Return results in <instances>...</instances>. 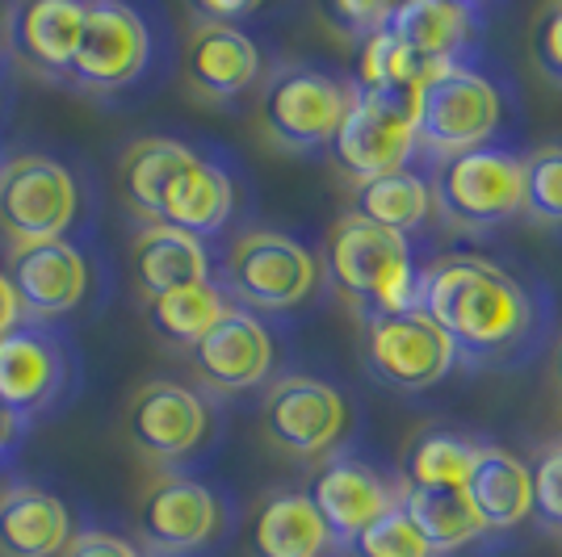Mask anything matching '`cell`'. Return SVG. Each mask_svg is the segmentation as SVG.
Wrapping results in <instances>:
<instances>
[{
    "mask_svg": "<svg viewBox=\"0 0 562 557\" xmlns=\"http://www.w3.org/2000/svg\"><path fill=\"white\" fill-rule=\"evenodd\" d=\"M366 365L382 386L428 390L453 373L458 352L424 310H403L366 319Z\"/></svg>",
    "mask_w": 562,
    "mask_h": 557,
    "instance_id": "10",
    "label": "cell"
},
{
    "mask_svg": "<svg viewBox=\"0 0 562 557\" xmlns=\"http://www.w3.org/2000/svg\"><path fill=\"white\" fill-rule=\"evenodd\" d=\"M181 68L193 93L211 96V101H232L260 80V47L239 25L198 22L189 30Z\"/></svg>",
    "mask_w": 562,
    "mask_h": 557,
    "instance_id": "18",
    "label": "cell"
},
{
    "mask_svg": "<svg viewBox=\"0 0 562 557\" xmlns=\"http://www.w3.org/2000/svg\"><path fill=\"white\" fill-rule=\"evenodd\" d=\"M223 533V503L206 482L186 474L151 478L139 499V536L156 554H193Z\"/></svg>",
    "mask_w": 562,
    "mask_h": 557,
    "instance_id": "12",
    "label": "cell"
},
{
    "mask_svg": "<svg viewBox=\"0 0 562 557\" xmlns=\"http://www.w3.org/2000/svg\"><path fill=\"white\" fill-rule=\"evenodd\" d=\"M386 13L391 4H357V0H340V4H328V22L349 38V43H366L370 34H378L386 25Z\"/></svg>",
    "mask_w": 562,
    "mask_h": 557,
    "instance_id": "36",
    "label": "cell"
},
{
    "mask_svg": "<svg viewBox=\"0 0 562 557\" xmlns=\"http://www.w3.org/2000/svg\"><path fill=\"white\" fill-rule=\"evenodd\" d=\"M235 209V185L232 177L206 156H189L172 181L160 193V209H156V223L151 227H172V231H186L193 239H211L232 223Z\"/></svg>",
    "mask_w": 562,
    "mask_h": 557,
    "instance_id": "19",
    "label": "cell"
},
{
    "mask_svg": "<svg viewBox=\"0 0 562 557\" xmlns=\"http://www.w3.org/2000/svg\"><path fill=\"white\" fill-rule=\"evenodd\" d=\"M416 310L446 331L458 361L470 365L520 361L541 340L546 323L538 294L483 255H441L424 264Z\"/></svg>",
    "mask_w": 562,
    "mask_h": 557,
    "instance_id": "1",
    "label": "cell"
},
{
    "mask_svg": "<svg viewBox=\"0 0 562 557\" xmlns=\"http://www.w3.org/2000/svg\"><path fill=\"white\" fill-rule=\"evenodd\" d=\"M386 34L428 64H462V50L479 34V9L458 0H407L391 4Z\"/></svg>",
    "mask_w": 562,
    "mask_h": 557,
    "instance_id": "20",
    "label": "cell"
},
{
    "mask_svg": "<svg viewBox=\"0 0 562 557\" xmlns=\"http://www.w3.org/2000/svg\"><path fill=\"white\" fill-rule=\"evenodd\" d=\"M428 189L453 231H487L520 214V156L495 143L449 156L437 160Z\"/></svg>",
    "mask_w": 562,
    "mask_h": 557,
    "instance_id": "5",
    "label": "cell"
},
{
    "mask_svg": "<svg viewBox=\"0 0 562 557\" xmlns=\"http://www.w3.org/2000/svg\"><path fill=\"white\" fill-rule=\"evenodd\" d=\"M324 269L336 281V289L366 310V319L403 315L420 306L424 269L416 264L412 239L382 231L357 214L331 223L324 239Z\"/></svg>",
    "mask_w": 562,
    "mask_h": 557,
    "instance_id": "2",
    "label": "cell"
},
{
    "mask_svg": "<svg viewBox=\"0 0 562 557\" xmlns=\"http://www.w3.org/2000/svg\"><path fill=\"white\" fill-rule=\"evenodd\" d=\"M227 310H232V298L223 294V285L202 281V285H189V289L147 298V323H151L156 336H165L168 344L193 349Z\"/></svg>",
    "mask_w": 562,
    "mask_h": 557,
    "instance_id": "29",
    "label": "cell"
},
{
    "mask_svg": "<svg viewBox=\"0 0 562 557\" xmlns=\"http://www.w3.org/2000/svg\"><path fill=\"white\" fill-rule=\"evenodd\" d=\"M529 55L546 80L562 84V4L541 9L533 30H529Z\"/></svg>",
    "mask_w": 562,
    "mask_h": 557,
    "instance_id": "35",
    "label": "cell"
},
{
    "mask_svg": "<svg viewBox=\"0 0 562 557\" xmlns=\"http://www.w3.org/2000/svg\"><path fill=\"white\" fill-rule=\"evenodd\" d=\"M428 71V59H420L416 50H407L398 38L386 34V25L370 34L361 47H357V93H382V89H403L412 93L416 80Z\"/></svg>",
    "mask_w": 562,
    "mask_h": 557,
    "instance_id": "31",
    "label": "cell"
},
{
    "mask_svg": "<svg viewBox=\"0 0 562 557\" xmlns=\"http://www.w3.org/2000/svg\"><path fill=\"white\" fill-rule=\"evenodd\" d=\"M306 499L315 503L328 536L340 545H349L352 536H361L374 520L398 508V495L391 490V482L374 465L352 462V457H336L324 465L306 490Z\"/></svg>",
    "mask_w": 562,
    "mask_h": 557,
    "instance_id": "17",
    "label": "cell"
},
{
    "mask_svg": "<svg viewBox=\"0 0 562 557\" xmlns=\"http://www.w3.org/2000/svg\"><path fill=\"white\" fill-rule=\"evenodd\" d=\"M68 386V356L43 327L18 323L0 336V402L22 419L47 411Z\"/></svg>",
    "mask_w": 562,
    "mask_h": 557,
    "instance_id": "16",
    "label": "cell"
},
{
    "mask_svg": "<svg viewBox=\"0 0 562 557\" xmlns=\"http://www.w3.org/2000/svg\"><path fill=\"white\" fill-rule=\"evenodd\" d=\"M352 557H432L416 520L403 508H391L382 520H374L361 536L349 541Z\"/></svg>",
    "mask_w": 562,
    "mask_h": 557,
    "instance_id": "33",
    "label": "cell"
},
{
    "mask_svg": "<svg viewBox=\"0 0 562 557\" xmlns=\"http://www.w3.org/2000/svg\"><path fill=\"white\" fill-rule=\"evenodd\" d=\"M479 448L483 444L462 436V432L428 428L412 441L407 457H403V487H467Z\"/></svg>",
    "mask_w": 562,
    "mask_h": 557,
    "instance_id": "30",
    "label": "cell"
},
{
    "mask_svg": "<svg viewBox=\"0 0 562 557\" xmlns=\"http://www.w3.org/2000/svg\"><path fill=\"white\" fill-rule=\"evenodd\" d=\"M520 214L541 227H562V143L520 156Z\"/></svg>",
    "mask_w": 562,
    "mask_h": 557,
    "instance_id": "32",
    "label": "cell"
},
{
    "mask_svg": "<svg viewBox=\"0 0 562 557\" xmlns=\"http://www.w3.org/2000/svg\"><path fill=\"white\" fill-rule=\"evenodd\" d=\"M550 370H554V382H559V395H562V340H559V349H554V365H550Z\"/></svg>",
    "mask_w": 562,
    "mask_h": 557,
    "instance_id": "40",
    "label": "cell"
},
{
    "mask_svg": "<svg viewBox=\"0 0 562 557\" xmlns=\"http://www.w3.org/2000/svg\"><path fill=\"white\" fill-rule=\"evenodd\" d=\"M416 147L449 160L474 147H487L504 122V93L492 76L462 64H428L412 89Z\"/></svg>",
    "mask_w": 562,
    "mask_h": 557,
    "instance_id": "3",
    "label": "cell"
},
{
    "mask_svg": "<svg viewBox=\"0 0 562 557\" xmlns=\"http://www.w3.org/2000/svg\"><path fill=\"white\" fill-rule=\"evenodd\" d=\"M18 323H22V303H18L13 285H9L4 269H0V336H4V331H13Z\"/></svg>",
    "mask_w": 562,
    "mask_h": 557,
    "instance_id": "38",
    "label": "cell"
},
{
    "mask_svg": "<svg viewBox=\"0 0 562 557\" xmlns=\"http://www.w3.org/2000/svg\"><path fill=\"white\" fill-rule=\"evenodd\" d=\"M467 499L474 515L483 520V528H516L520 520L533 515V482H529V465L516 453L499 444H483L479 457L470 465Z\"/></svg>",
    "mask_w": 562,
    "mask_h": 557,
    "instance_id": "22",
    "label": "cell"
},
{
    "mask_svg": "<svg viewBox=\"0 0 562 557\" xmlns=\"http://www.w3.org/2000/svg\"><path fill=\"white\" fill-rule=\"evenodd\" d=\"M357 84L315 64H281L260 89V126L281 151L328 147L349 114Z\"/></svg>",
    "mask_w": 562,
    "mask_h": 557,
    "instance_id": "4",
    "label": "cell"
},
{
    "mask_svg": "<svg viewBox=\"0 0 562 557\" xmlns=\"http://www.w3.org/2000/svg\"><path fill=\"white\" fill-rule=\"evenodd\" d=\"M131 269L143 298H160L172 289H189L211 281V252L202 239L172 227H143L131 248Z\"/></svg>",
    "mask_w": 562,
    "mask_h": 557,
    "instance_id": "23",
    "label": "cell"
},
{
    "mask_svg": "<svg viewBox=\"0 0 562 557\" xmlns=\"http://www.w3.org/2000/svg\"><path fill=\"white\" fill-rule=\"evenodd\" d=\"M529 482H533V511L546 528L562 533V441L541 448L538 462L529 465Z\"/></svg>",
    "mask_w": 562,
    "mask_h": 557,
    "instance_id": "34",
    "label": "cell"
},
{
    "mask_svg": "<svg viewBox=\"0 0 562 557\" xmlns=\"http://www.w3.org/2000/svg\"><path fill=\"white\" fill-rule=\"evenodd\" d=\"M126 428L139 453L151 462H181L211 432V411L198 390L181 382H147L131 398Z\"/></svg>",
    "mask_w": 562,
    "mask_h": 557,
    "instance_id": "14",
    "label": "cell"
},
{
    "mask_svg": "<svg viewBox=\"0 0 562 557\" xmlns=\"http://www.w3.org/2000/svg\"><path fill=\"white\" fill-rule=\"evenodd\" d=\"M76 206V177L59 160L25 151L0 163V231L13 243L64 239Z\"/></svg>",
    "mask_w": 562,
    "mask_h": 557,
    "instance_id": "8",
    "label": "cell"
},
{
    "mask_svg": "<svg viewBox=\"0 0 562 557\" xmlns=\"http://www.w3.org/2000/svg\"><path fill=\"white\" fill-rule=\"evenodd\" d=\"M331 163L349 177L352 185L374 181L416 160V117L412 93L382 89V93H357L340 130L328 143Z\"/></svg>",
    "mask_w": 562,
    "mask_h": 557,
    "instance_id": "6",
    "label": "cell"
},
{
    "mask_svg": "<svg viewBox=\"0 0 562 557\" xmlns=\"http://www.w3.org/2000/svg\"><path fill=\"white\" fill-rule=\"evenodd\" d=\"M85 4L76 0H34L13 13V43L34 68L71 71L76 47H80Z\"/></svg>",
    "mask_w": 562,
    "mask_h": 557,
    "instance_id": "26",
    "label": "cell"
},
{
    "mask_svg": "<svg viewBox=\"0 0 562 557\" xmlns=\"http://www.w3.org/2000/svg\"><path fill=\"white\" fill-rule=\"evenodd\" d=\"M260 419L265 436L290 457H324L349 428V402L324 377L290 373L265 395Z\"/></svg>",
    "mask_w": 562,
    "mask_h": 557,
    "instance_id": "11",
    "label": "cell"
},
{
    "mask_svg": "<svg viewBox=\"0 0 562 557\" xmlns=\"http://www.w3.org/2000/svg\"><path fill=\"white\" fill-rule=\"evenodd\" d=\"M71 545V515L64 499L43 487H13L0 495V557H59Z\"/></svg>",
    "mask_w": 562,
    "mask_h": 557,
    "instance_id": "21",
    "label": "cell"
},
{
    "mask_svg": "<svg viewBox=\"0 0 562 557\" xmlns=\"http://www.w3.org/2000/svg\"><path fill=\"white\" fill-rule=\"evenodd\" d=\"M193 156V147L181 139H168V135H151L126 147V156L117 163V181L122 193L135 214L156 223V209H160V193L172 181V172Z\"/></svg>",
    "mask_w": 562,
    "mask_h": 557,
    "instance_id": "28",
    "label": "cell"
},
{
    "mask_svg": "<svg viewBox=\"0 0 562 557\" xmlns=\"http://www.w3.org/2000/svg\"><path fill=\"white\" fill-rule=\"evenodd\" d=\"M25 428H30V419H22L18 411H9V407L0 402V453H9L13 444L22 441Z\"/></svg>",
    "mask_w": 562,
    "mask_h": 557,
    "instance_id": "39",
    "label": "cell"
},
{
    "mask_svg": "<svg viewBox=\"0 0 562 557\" xmlns=\"http://www.w3.org/2000/svg\"><path fill=\"white\" fill-rule=\"evenodd\" d=\"M4 277L22 303V315H68L89 294V260L71 239L13 243Z\"/></svg>",
    "mask_w": 562,
    "mask_h": 557,
    "instance_id": "15",
    "label": "cell"
},
{
    "mask_svg": "<svg viewBox=\"0 0 562 557\" xmlns=\"http://www.w3.org/2000/svg\"><path fill=\"white\" fill-rule=\"evenodd\" d=\"M64 557H143L131 541H122L114 533H80L71 536V545L64 549Z\"/></svg>",
    "mask_w": 562,
    "mask_h": 557,
    "instance_id": "37",
    "label": "cell"
},
{
    "mask_svg": "<svg viewBox=\"0 0 562 557\" xmlns=\"http://www.w3.org/2000/svg\"><path fill=\"white\" fill-rule=\"evenodd\" d=\"M331 545L306 490L269 495L248 524V557H324Z\"/></svg>",
    "mask_w": 562,
    "mask_h": 557,
    "instance_id": "24",
    "label": "cell"
},
{
    "mask_svg": "<svg viewBox=\"0 0 562 557\" xmlns=\"http://www.w3.org/2000/svg\"><path fill=\"white\" fill-rule=\"evenodd\" d=\"M151 64V30L139 9L117 0L85 4L80 47L71 59V80L89 93H117L135 84Z\"/></svg>",
    "mask_w": 562,
    "mask_h": 557,
    "instance_id": "9",
    "label": "cell"
},
{
    "mask_svg": "<svg viewBox=\"0 0 562 557\" xmlns=\"http://www.w3.org/2000/svg\"><path fill=\"white\" fill-rule=\"evenodd\" d=\"M398 508L416 520V528L424 533L432 557L453 554V549H462V545H470V541H479V536L487 533L462 487H403Z\"/></svg>",
    "mask_w": 562,
    "mask_h": 557,
    "instance_id": "27",
    "label": "cell"
},
{
    "mask_svg": "<svg viewBox=\"0 0 562 557\" xmlns=\"http://www.w3.org/2000/svg\"><path fill=\"white\" fill-rule=\"evenodd\" d=\"M319 285V260L294 235L244 231L223 264V294L257 310H294Z\"/></svg>",
    "mask_w": 562,
    "mask_h": 557,
    "instance_id": "7",
    "label": "cell"
},
{
    "mask_svg": "<svg viewBox=\"0 0 562 557\" xmlns=\"http://www.w3.org/2000/svg\"><path fill=\"white\" fill-rule=\"evenodd\" d=\"M349 214L374 223L382 231H395V235H403V239H412L416 231L428 227V218H432L437 209H432L428 177L416 172V168H398V172H386V177L352 185Z\"/></svg>",
    "mask_w": 562,
    "mask_h": 557,
    "instance_id": "25",
    "label": "cell"
},
{
    "mask_svg": "<svg viewBox=\"0 0 562 557\" xmlns=\"http://www.w3.org/2000/svg\"><path fill=\"white\" fill-rule=\"evenodd\" d=\"M189 361H193L198 377H202L211 390L239 395V390L260 386V382L273 373L278 349H273L269 327L260 323L252 310L232 306V310L189 349Z\"/></svg>",
    "mask_w": 562,
    "mask_h": 557,
    "instance_id": "13",
    "label": "cell"
}]
</instances>
